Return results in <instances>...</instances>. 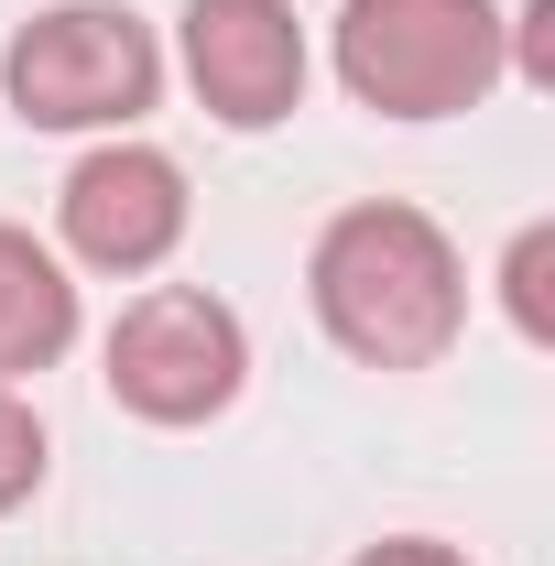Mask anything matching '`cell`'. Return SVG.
I'll list each match as a JSON object with an SVG mask.
<instances>
[{"mask_svg": "<svg viewBox=\"0 0 555 566\" xmlns=\"http://www.w3.org/2000/svg\"><path fill=\"white\" fill-rule=\"evenodd\" d=\"M338 76L381 120H447L501 76V11L490 0H348Z\"/></svg>", "mask_w": 555, "mask_h": 566, "instance_id": "7a4b0ae2", "label": "cell"}, {"mask_svg": "<svg viewBox=\"0 0 555 566\" xmlns=\"http://www.w3.org/2000/svg\"><path fill=\"white\" fill-rule=\"evenodd\" d=\"M359 566H458V556H447V545H370Z\"/></svg>", "mask_w": 555, "mask_h": 566, "instance_id": "30bf717a", "label": "cell"}, {"mask_svg": "<svg viewBox=\"0 0 555 566\" xmlns=\"http://www.w3.org/2000/svg\"><path fill=\"white\" fill-rule=\"evenodd\" d=\"M545 262H555V229H523V240H512V327H523V338H545L555 316H545Z\"/></svg>", "mask_w": 555, "mask_h": 566, "instance_id": "9c48e42d", "label": "cell"}, {"mask_svg": "<svg viewBox=\"0 0 555 566\" xmlns=\"http://www.w3.org/2000/svg\"><path fill=\"white\" fill-rule=\"evenodd\" d=\"M186 76L229 132H262L305 98L294 0H186Z\"/></svg>", "mask_w": 555, "mask_h": 566, "instance_id": "5b68a950", "label": "cell"}, {"mask_svg": "<svg viewBox=\"0 0 555 566\" xmlns=\"http://www.w3.org/2000/svg\"><path fill=\"white\" fill-rule=\"evenodd\" d=\"M76 338V283L33 229H0V381L44 370Z\"/></svg>", "mask_w": 555, "mask_h": 566, "instance_id": "52a82bcc", "label": "cell"}, {"mask_svg": "<svg viewBox=\"0 0 555 566\" xmlns=\"http://www.w3.org/2000/svg\"><path fill=\"white\" fill-rule=\"evenodd\" d=\"M33 480H44V424H33V403H22L11 381H0V512L33 491Z\"/></svg>", "mask_w": 555, "mask_h": 566, "instance_id": "ba28073f", "label": "cell"}, {"mask_svg": "<svg viewBox=\"0 0 555 566\" xmlns=\"http://www.w3.org/2000/svg\"><path fill=\"white\" fill-rule=\"evenodd\" d=\"M316 316L348 359L370 370H425V359L458 338L469 316V283L458 251L425 208H348L316 240Z\"/></svg>", "mask_w": 555, "mask_h": 566, "instance_id": "6da1fadb", "label": "cell"}, {"mask_svg": "<svg viewBox=\"0 0 555 566\" xmlns=\"http://www.w3.org/2000/svg\"><path fill=\"white\" fill-rule=\"evenodd\" d=\"M153 87H164V55L109 0H66V11L22 22V44H11V109L33 132H109V120L153 109Z\"/></svg>", "mask_w": 555, "mask_h": 566, "instance_id": "3957f363", "label": "cell"}, {"mask_svg": "<svg viewBox=\"0 0 555 566\" xmlns=\"http://www.w3.org/2000/svg\"><path fill=\"white\" fill-rule=\"evenodd\" d=\"M66 240L98 273H153L186 240V175L153 142H98L66 175Z\"/></svg>", "mask_w": 555, "mask_h": 566, "instance_id": "8992f818", "label": "cell"}, {"mask_svg": "<svg viewBox=\"0 0 555 566\" xmlns=\"http://www.w3.org/2000/svg\"><path fill=\"white\" fill-rule=\"evenodd\" d=\"M240 316L197 294V283H153L142 305H121V327H109V392L132 403L142 424H208L229 392H240Z\"/></svg>", "mask_w": 555, "mask_h": 566, "instance_id": "277c9868", "label": "cell"}]
</instances>
